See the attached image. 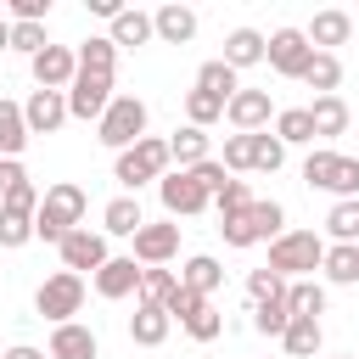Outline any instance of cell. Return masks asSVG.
Here are the masks:
<instances>
[{
  "label": "cell",
  "instance_id": "1",
  "mask_svg": "<svg viewBox=\"0 0 359 359\" xmlns=\"http://www.w3.org/2000/svg\"><path fill=\"white\" fill-rule=\"evenodd\" d=\"M84 208H90V196H84V185H73V180H56V185H45V196H39V213H34V236L39 241H50V247H62L79 224H84Z\"/></svg>",
  "mask_w": 359,
  "mask_h": 359
},
{
  "label": "cell",
  "instance_id": "2",
  "mask_svg": "<svg viewBox=\"0 0 359 359\" xmlns=\"http://www.w3.org/2000/svg\"><path fill=\"white\" fill-rule=\"evenodd\" d=\"M303 180H309L314 191H331L337 202H353V196H359V157L331 151V146H314V151L303 157Z\"/></svg>",
  "mask_w": 359,
  "mask_h": 359
},
{
  "label": "cell",
  "instance_id": "3",
  "mask_svg": "<svg viewBox=\"0 0 359 359\" xmlns=\"http://www.w3.org/2000/svg\"><path fill=\"white\" fill-rule=\"evenodd\" d=\"M168 140H157V135H146V140H135L129 151H118V163H112V180L123 185V196H135L140 185H151V180H163L168 174Z\"/></svg>",
  "mask_w": 359,
  "mask_h": 359
},
{
  "label": "cell",
  "instance_id": "4",
  "mask_svg": "<svg viewBox=\"0 0 359 359\" xmlns=\"http://www.w3.org/2000/svg\"><path fill=\"white\" fill-rule=\"evenodd\" d=\"M325 264V236L320 230H286L280 241H269V269L280 280H309V269Z\"/></svg>",
  "mask_w": 359,
  "mask_h": 359
},
{
  "label": "cell",
  "instance_id": "5",
  "mask_svg": "<svg viewBox=\"0 0 359 359\" xmlns=\"http://www.w3.org/2000/svg\"><path fill=\"white\" fill-rule=\"evenodd\" d=\"M95 140H101L107 151H129L135 140H146V101H140V95H118V101L107 107V118L95 123Z\"/></svg>",
  "mask_w": 359,
  "mask_h": 359
},
{
  "label": "cell",
  "instance_id": "6",
  "mask_svg": "<svg viewBox=\"0 0 359 359\" xmlns=\"http://www.w3.org/2000/svg\"><path fill=\"white\" fill-rule=\"evenodd\" d=\"M34 309H39V320L67 325V320L84 309V275H73V269L45 275V280H39V292H34Z\"/></svg>",
  "mask_w": 359,
  "mask_h": 359
},
{
  "label": "cell",
  "instance_id": "7",
  "mask_svg": "<svg viewBox=\"0 0 359 359\" xmlns=\"http://www.w3.org/2000/svg\"><path fill=\"white\" fill-rule=\"evenodd\" d=\"M157 196H163V213L168 219H191V213H202L213 196L196 185V174L191 168H168L163 180H157Z\"/></svg>",
  "mask_w": 359,
  "mask_h": 359
},
{
  "label": "cell",
  "instance_id": "8",
  "mask_svg": "<svg viewBox=\"0 0 359 359\" xmlns=\"http://www.w3.org/2000/svg\"><path fill=\"white\" fill-rule=\"evenodd\" d=\"M174 252H180V224H174V219H146V224L135 230V252H129V258H135L140 269H163Z\"/></svg>",
  "mask_w": 359,
  "mask_h": 359
},
{
  "label": "cell",
  "instance_id": "9",
  "mask_svg": "<svg viewBox=\"0 0 359 359\" xmlns=\"http://www.w3.org/2000/svg\"><path fill=\"white\" fill-rule=\"evenodd\" d=\"M280 79H303V67L314 62V45H309V34L303 28H275L269 34V56H264Z\"/></svg>",
  "mask_w": 359,
  "mask_h": 359
},
{
  "label": "cell",
  "instance_id": "10",
  "mask_svg": "<svg viewBox=\"0 0 359 359\" xmlns=\"http://www.w3.org/2000/svg\"><path fill=\"white\" fill-rule=\"evenodd\" d=\"M112 101H118L112 79H101V73H79V79H73V90H67V118H84V123L95 118V123H101Z\"/></svg>",
  "mask_w": 359,
  "mask_h": 359
},
{
  "label": "cell",
  "instance_id": "11",
  "mask_svg": "<svg viewBox=\"0 0 359 359\" xmlns=\"http://www.w3.org/2000/svg\"><path fill=\"white\" fill-rule=\"evenodd\" d=\"M28 73H34L39 90H73V79H79V50H73V45H45V50L28 62Z\"/></svg>",
  "mask_w": 359,
  "mask_h": 359
},
{
  "label": "cell",
  "instance_id": "12",
  "mask_svg": "<svg viewBox=\"0 0 359 359\" xmlns=\"http://www.w3.org/2000/svg\"><path fill=\"white\" fill-rule=\"evenodd\" d=\"M56 252H62V269H73V275H84V269L95 275V269L112 258V252H107V236H101V230H90V224H79Z\"/></svg>",
  "mask_w": 359,
  "mask_h": 359
},
{
  "label": "cell",
  "instance_id": "13",
  "mask_svg": "<svg viewBox=\"0 0 359 359\" xmlns=\"http://www.w3.org/2000/svg\"><path fill=\"white\" fill-rule=\"evenodd\" d=\"M140 275H146V269H140L129 252H123V258L112 252V258H107V264H101L90 280H95V297H107V303H123V297H135V292H140Z\"/></svg>",
  "mask_w": 359,
  "mask_h": 359
},
{
  "label": "cell",
  "instance_id": "14",
  "mask_svg": "<svg viewBox=\"0 0 359 359\" xmlns=\"http://www.w3.org/2000/svg\"><path fill=\"white\" fill-rule=\"evenodd\" d=\"M22 118H28V135H56L67 123V90H34L22 101Z\"/></svg>",
  "mask_w": 359,
  "mask_h": 359
},
{
  "label": "cell",
  "instance_id": "15",
  "mask_svg": "<svg viewBox=\"0 0 359 359\" xmlns=\"http://www.w3.org/2000/svg\"><path fill=\"white\" fill-rule=\"evenodd\" d=\"M269 112H275V107H269V90H247V84H241V90L230 95V107H224V118H230L236 135H258V129L269 123Z\"/></svg>",
  "mask_w": 359,
  "mask_h": 359
},
{
  "label": "cell",
  "instance_id": "16",
  "mask_svg": "<svg viewBox=\"0 0 359 359\" xmlns=\"http://www.w3.org/2000/svg\"><path fill=\"white\" fill-rule=\"evenodd\" d=\"M50 359H101V342H95V331L90 325H79V320H67V325H56L50 331V348H45Z\"/></svg>",
  "mask_w": 359,
  "mask_h": 359
},
{
  "label": "cell",
  "instance_id": "17",
  "mask_svg": "<svg viewBox=\"0 0 359 359\" xmlns=\"http://www.w3.org/2000/svg\"><path fill=\"white\" fill-rule=\"evenodd\" d=\"M151 28H157L163 45H191L196 39V11L191 6H157L151 11Z\"/></svg>",
  "mask_w": 359,
  "mask_h": 359
},
{
  "label": "cell",
  "instance_id": "18",
  "mask_svg": "<svg viewBox=\"0 0 359 359\" xmlns=\"http://www.w3.org/2000/svg\"><path fill=\"white\" fill-rule=\"evenodd\" d=\"M264 56H269V39H264L258 28H230V34H224V62H230L236 73H241V67H258Z\"/></svg>",
  "mask_w": 359,
  "mask_h": 359
},
{
  "label": "cell",
  "instance_id": "19",
  "mask_svg": "<svg viewBox=\"0 0 359 359\" xmlns=\"http://www.w3.org/2000/svg\"><path fill=\"white\" fill-rule=\"evenodd\" d=\"M118 50H135V45H146V39H157V28H151V11H135V6H123L118 17H112V34H107Z\"/></svg>",
  "mask_w": 359,
  "mask_h": 359
},
{
  "label": "cell",
  "instance_id": "20",
  "mask_svg": "<svg viewBox=\"0 0 359 359\" xmlns=\"http://www.w3.org/2000/svg\"><path fill=\"white\" fill-rule=\"evenodd\" d=\"M309 118H314V140H337V135H348V101L342 95H314V107H309Z\"/></svg>",
  "mask_w": 359,
  "mask_h": 359
},
{
  "label": "cell",
  "instance_id": "21",
  "mask_svg": "<svg viewBox=\"0 0 359 359\" xmlns=\"http://www.w3.org/2000/svg\"><path fill=\"white\" fill-rule=\"evenodd\" d=\"M168 325H174L168 309H140V303H135V314H129V342H135V348H163V342H168Z\"/></svg>",
  "mask_w": 359,
  "mask_h": 359
},
{
  "label": "cell",
  "instance_id": "22",
  "mask_svg": "<svg viewBox=\"0 0 359 359\" xmlns=\"http://www.w3.org/2000/svg\"><path fill=\"white\" fill-rule=\"evenodd\" d=\"M303 34H309V45H314V50H331V45H348L353 17H348V11H314V22H309Z\"/></svg>",
  "mask_w": 359,
  "mask_h": 359
},
{
  "label": "cell",
  "instance_id": "23",
  "mask_svg": "<svg viewBox=\"0 0 359 359\" xmlns=\"http://www.w3.org/2000/svg\"><path fill=\"white\" fill-rule=\"evenodd\" d=\"M168 157H174L180 168H196V163H208V157H213V146H208V129H196V123L174 129V135H168Z\"/></svg>",
  "mask_w": 359,
  "mask_h": 359
},
{
  "label": "cell",
  "instance_id": "24",
  "mask_svg": "<svg viewBox=\"0 0 359 359\" xmlns=\"http://www.w3.org/2000/svg\"><path fill=\"white\" fill-rule=\"evenodd\" d=\"M140 224H146V213H140L135 196H112V202L101 208V236H129V241H135Z\"/></svg>",
  "mask_w": 359,
  "mask_h": 359
},
{
  "label": "cell",
  "instance_id": "25",
  "mask_svg": "<svg viewBox=\"0 0 359 359\" xmlns=\"http://www.w3.org/2000/svg\"><path fill=\"white\" fill-rule=\"evenodd\" d=\"M180 286H191V292L213 297V292L224 286V269H219V258H213V252H196V258H185V269H180Z\"/></svg>",
  "mask_w": 359,
  "mask_h": 359
},
{
  "label": "cell",
  "instance_id": "26",
  "mask_svg": "<svg viewBox=\"0 0 359 359\" xmlns=\"http://www.w3.org/2000/svg\"><path fill=\"white\" fill-rule=\"evenodd\" d=\"M22 146H28L22 101H6V95H0V157H22Z\"/></svg>",
  "mask_w": 359,
  "mask_h": 359
},
{
  "label": "cell",
  "instance_id": "27",
  "mask_svg": "<svg viewBox=\"0 0 359 359\" xmlns=\"http://www.w3.org/2000/svg\"><path fill=\"white\" fill-rule=\"evenodd\" d=\"M196 90H208V95H219V101H230L236 90H241V73L224 62V56H213V62H202L196 67Z\"/></svg>",
  "mask_w": 359,
  "mask_h": 359
},
{
  "label": "cell",
  "instance_id": "28",
  "mask_svg": "<svg viewBox=\"0 0 359 359\" xmlns=\"http://www.w3.org/2000/svg\"><path fill=\"white\" fill-rule=\"evenodd\" d=\"M135 297H140V309H168V303L180 297V275H174V269H146Z\"/></svg>",
  "mask_w": 359,
  "mask_h": 359
},
{
  "label": "cell",
  "instance_id": "29",
  "mask_svg": "<svg viewBox=\"0 0 359 359\" xmlns=\"http://www.w3.org/2000/svg\"><path fill=\"white\" fill-rule=\"evenodd\" d=\"M303 84H309L314 95H337V84H342V62H337V50H314V62L303 67Z\"/></svg>",
  "mask_w": 359,
  "mask_h": 359
},
{
  "label": "cell",
  "instance_id": "30",
  "mask_svg": "<svg viewBox=\"0 0 359 359\" xmlns=\"http://www.w3.org/2000/svg\"><path fill=\"white\" fill-rule=\"evenodd\" d=\"M275 140H280V146H314V118H309V107L275 112Z\"/></svg>",
  "mask_w": 359,
  "mask_h": 359
},
{
  "label": "cell",
  "instance_id": "31",
  "mask_svg": "<svg viewBox=\"0 0 359 359\" xmlns=\"http://www.w3.org/2000/svg\"><path fill=\"white\" fill-rule=\"evenodd\" d=\"M286 309L297 320H320L325 314V286L320 280H286Z\"/></svg>",
  "mask_w": 359,
  "mask_h": 359
},
{
  "label": "cell",
  "instance_id": "32",
  "mask_svg": "<svg viewBox=\"0 0 359 359\" xmlns=\"http://www.w3.org/2000/svg\"><path fill=\"white\" fill-rule=\"evenodd\" d=\"M320 342H325V331H320V320H297V314H292V325H286V337H280V348H286L292 359H314V353H320Z\"/></svg>",
  "mask_w": 359,
  "mask_h": 359
},
{
  "label": "cell",
  "instance_id": "33",
  "mask_svg": "<svg viewBox=\"0 0 359 359\" xmlns=\"http://www.w3.org/2000/svg\"><path fill=\"white\" fill-rule=\"evenodd\" d=\"M320 269H325V280H331V286H353V280H359V247H348V241H331Z\"/></svg>",
  "mask_w": 359,
  "mask_h": 359
},
{
  "label": "cell",
  "instance_id": "34",
  "mask_svg": "<svg viewBox=\"0 0 359 359\" xmlns=\"http://www.w3.org/2000/svg\"><path fill=\"white\" fill-rule=\"evenodd\" d=\"M79 73H101V79H112L118 73V45L101 34V39H84L79 45Z\"/></svg>",
  "mask_w": 359,
  "mask_h": 359
},
{
  "label": "cell",
  "instance_id": "35",
  "mask_svg": "<svg viewBox=\"0 0 359 359\" xmlns=\"http://www.w3.org/2000/svg\"><path fill=\"white\" fill-rule=\"evenodd\" d=\"M224 107H230V101H219V95H208V90H185V123H196V129L219 123Z\"/></svg>",
  "mask_w": 359,
  "mask_h": 359
},
{
  "label": "cell",
  "instance_id": "36",
  "mask_svg": "<svg viewBox=\"0 0 359 359\" xmlns=\"http://www.w3.org/2000/svg\"><path fill=\"white\" fill-rule=\"evenodd\" d=\"M286 325H292L286 297H275V303H252V331H258V337H286Z\"/></svg>",
  "mask_w": 359,
  "mask_h": 359
},
{
  "label": "cell",
  "instance_id": "37",
  "mask_svg": "<svg viewBox=\"0 0 359 359\" xmlns=\"http://www.w3.org/2000/svg\"><path fill=\"white\" fill-rule=\"evenodd\" d=\"M325 230H331V241L359 247V196H353V202H337V208L325 213Z\"/></svg>",
  "mask_w": 359,
  "mask_h": 359
},
{
  "label": "cell",
  "instance_id": "38",
  "mask_svg": "<svg viewBox=\"0 0 359 359\" xmlns=\"http://www.w3.org/2000/svg\"><path fill=\"white\" fill-rule=\"evenodd\" d=\"M219 230H224V247H252V241H264V236H258V219H252V208H241V213L219 219Z\"/></svg>",
  "mask_w": 359,
  "mask_h": 359
},
{
  "label": "cell",
  "instance_id": "39",
  "mask_svg": "<svg viewBox=\"0 0 359 359\" xmlns=\"http://www.w3.org/2000/svg\"><path fill=\"white\" fill-rule=\"evenodd\" d=\"M180 325H185V337H191V342H213V337L224 331V314H219L213 303H202V309H196L191 320H180Z\"/></svg>",
  "mask_w": 359,
  "mask_h": 359
},
{
  "label": "cell",
  "instance_id": "40",
  "mask_svg": "<svg viewBox=\"0 0 359 359\" xmlns=\"http://www.w3.org/2000/svg\"><path fill=\"white\" fill-rule=\"evenodd\" d=\"M280 163H286V146H280L275 135L258 129V135H252V168H258V174H275Z\"/></svg>",
  "mask_w": 359,
  "mask_h": 359
},
{
  "label": "cell",
  "instance_id": "41",
  "mask_svg": "<svg viewBox=\"0 0 359 359\" xmlns=\"http://www.w3.org/2000/svg\"><path fill=\"white\" fill-rule=\"evenodd\" d=\"M247 297H252V303H275V297H286V280L264 264V269H252V275H247Z\"/></svg>",
  "mask_w": 359,
  "mask_h": 359
},
{
  "label": "cell",
  "instance_id": "42",
  "mask_svg": "<svg viewBox=\"0 0 359 359\" xmlns=\"http://www.w3.org/2000/svg\"><path fill=\"white\" fill-rule=\"evenodd\" d=\"M34 241V219H22V213H6L0 208V247L6 252H17V247H28Z\"/></svg>",
  "mask_w": 359,
  "mask_h": 359
},
{
  "label": "cell",
  "instance_id": "43",
  "mask_svg": "<svg viewBox=\"0 0 359 359\" xmlns=\"http://www.w3.org/2000/svg\"><path fill=\"white\" fill-rule=\"evenodd\" d=\"M45 45H50V39H45V22H11V50H22V56L34 62Z\"/></svg>",
  "mask_w": 359,
  "mask_h": 359
},
{
  "label": "cell",
  "instance_id": "44",
  "mask_svg": "<svg viewBox=\"0 0 359 359\" xmlns=\"http://www.w3.org/2000/svg\"><path fill=\"white\" fill-rule=\"evenodd\" d=\"M224 174H247L252 168V135H224Z\"/></svg>",
  "mask_w": 359,
  "mask_h": 359
},
{
  "label": "cell",
  "instance_id": "45",
  "mask_svg": "<svg viewBox=\"0 0 359 359\" xmlns=\"http://www.w3.org/2000/svg\"><path fill=\"white\" fill-rule=\"evenodd\" d=\"M258 196L247 191V180H224V191L213 196V208H219V219H230V213H241V208H252Z\"/></svg>",
  "mask_w": 359,
  "mask_h": 359
},
{
  "label": "cell",
  "instance_id": "46",
  "mask_svg": "<svg viewBox=\"0 0 359 359\" xmlns=\"http://www.w3.org/2000/svg\"><path fill=\"white\" fill-rule=\"evenodd\" d=\"M50 0H11V22H45Z\"/></svg>",
  "mask_w": 359,
  "mask_h": 359
},
{
  "label": "cell",
  "instance_id": "47",
  "mask_svg": "<svg viewBox=\"0 0 359 359\" xmlns=\"http://www.w3.org/2000/svg\"><path fill=\"white\" fill-rule=\"evenodd\" d=\"M0 359H50V353H45V348H28V342H11Z\"/></svg>",
  "mask_w": 359,
  "mask_h": 359
},
{
  "label": "cell",
  "instance_id": "48",
  "mask_svg": "<svg viewBox=\"0 0 359 359\" xmlns=\"http://www.w3.org/2000/svg\"><path fill=\"white\" fill-rule=\"evenodd\" d=\"M0 50H11V22H0Z\"/></svg>",
  "mask_w": 359,
  "mask_h": 359
},
{
  "label": "cell",
  "instance_id": "49",
  "mask_svg": "<svg viewBox=\"0 0 359 359\" xmlns=\"http://www.w3.org/2000/svg\"><path fill=\"white\" fill-rule=\"evenodd\" d=\"M337 359H353V353H337Z\"/></svg>",
  "mask_w": 359,
  "mask_h": 359
},
{
  "label": "cell",
  "instance_id": "50",
  "mask_svg": "<svg viewBox=\"0 0 359 359\" xmlns=\"http://www.w3.org/2000/svg\"><path fill=\"white\" fill-rule=\"evenodd\" d=\"M353 157H359V151H353Z\"/></svg>",
  "mask_w": 359,
  "mask_h": 359
}]
</instances>
